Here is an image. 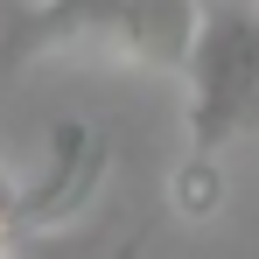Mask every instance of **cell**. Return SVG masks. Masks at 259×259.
Wrapping results in <instances>:
<instances>
[{"instance_id": "cell-1", "label": "cell", "mask_w": 259, "mask_h": 259, "mask_svg": "<svg viewBox=\"0 0 259 259\" xmlns=\"http://www.w3.org/2000/svg\"><path fill=\"white\" fill-rule=\"evenodd\" d=\"M182 140L189 154L217 161L224 147L252 140L259 133V7L231 0L203 14L196 56L182 70Z\"/></svg>"}, {"instance_id": "cell-2", "label": "cell", "mask_w": 259, "mask_h": 259, "mask_svg": "<svg viewBox=\"0 0 259 259\" xmlns=\"http://www.w3.org/2000/svg\"><path fill=\"white\" fill-rule=\"evenodd\" d=\"M112 168L105 133H91L84 119H56L49 126V168L28 196H14V231H56L98 196V182Z\"/></svg>"}, {"instance_id": "cell-3", "label": "cell", "mask_w": 259, "mask_h": 259, "mask_svg": "<svg viewBox=\"0 0 259 259\" xmlns=\"http://www.w3.org/2000/svg\"><path fill=\"white\" fill-rule=\"evenodd\" d=\"M119 14H126V0H28V7H14L0 56L21 70V63H42L63 49H98L112 42Z\"/></svg>"}, {"instance_id": "cell-4", "label": "cell", "mask_w": 259, "mask_h": 259, "mask_svg": "<svg viewBox=\"0 0 259 259\" xmlns=\"http://www.w3.org/2000/svg\"><path fill=\"white\" fill-rule=\"evenodd\" d=\"M203 14H210V0H126V14H119L105 49H119L140 70L182 77L189 56H196V35H203Z\"/></svg>"}, {"instance_id": "cell-5", "label": "cell", "mask_w": 259, "mask_h": 259, "mask_svg": "<svg viewBox=\"0 0 259 259\" xmlns=\"http://www.w3.org/2000/svg\"><path fill=\"white\" fill-rule=\"evenodd\" d=\"M175 203H182V217H210L217 210V161L182 154V168H175Z\"/></svg>"}, {"instance_id": "cell-6", "label": "cell", "mask_w": 259, "mask_h": 259, "mask_svg": "<svg viewBox=\"0 0 259 259\" xmlns=\"http://www.w3.org/2000/svg\"><path fill=\"white\" fill-rule=\"evenodd\" d=\"M7 231H14V196L0 189V252H7Z\"/></svg>"}, {"instance_id": "cell-7", "label": "cell", "mask_w": 259, "mask_h": 259, "mask_svg": "<svg viewBox=\"0 0 259 259\" xmlns=\"http://www.w3.org/2000/svg\"><path fill=\"white\" fill-rule=\"evenodd\" d=\"M210 7H231V0H210Z\"/></svg>"}, {"instance_id": "cell-8", "label": "cell", "mask_w": 259, "mask_h": 259, "mask_svg": "<svg viewBox=\"0 0 259 259\" xmlns=\"http://www.w3.org/2000/svg\"><path fill=\"white\" fill-rule=\"evenodd\" d=\"M252 7H259V0H252Z\"/></svg>"}]
</instances>
